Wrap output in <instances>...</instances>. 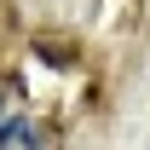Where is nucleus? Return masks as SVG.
I'll return each mask as SVG.
<instances>
[{
  "mask_svg": "<svg viewBox=\"0 0 150 150\" xmlns=\"http://www.w3.org/2000/svg\"><path fill=\"white\" fill-rule=\"evenodd\" d=\"M0 150H35V127L23 115H6L0 121Z\"/></svg>",
  "mask_w": 150,
  "mask_h": 150,
  "instance_id": "f257e3e1",
  "label": "nucleus"
}]
</instances>
